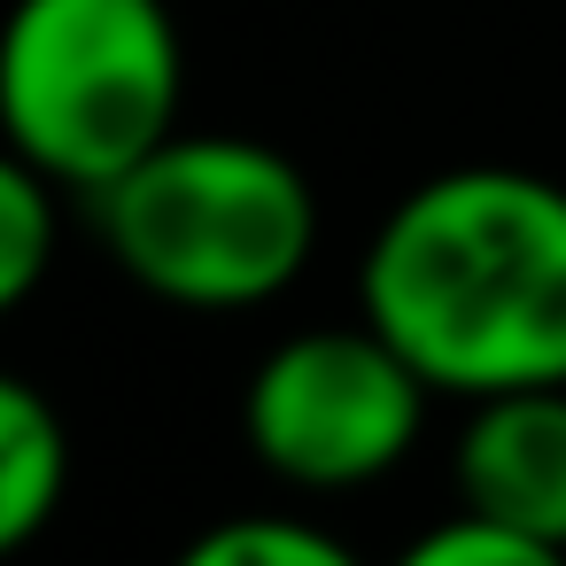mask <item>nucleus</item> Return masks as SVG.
Wrapping results in <instances>:
<instances>
[{
  "label": "nucleus",
  "instance_id": "f257e3e1",
  "mask_svg": "<svg viewBox=\"0 0 566 566\" xmlns=\"http://www.w3.org/2000/svg\"><path fill=\"white\" fill-rule=\"evenodd\" d=\"M357 303L434 396L566 388V187L512 164L419 179L380 218Z\"/></svg>",
  "mask_w": 566,
  "mask_h": 566
},
{
  "label": "nucleus",
  "instance_id": "f03ea898",
  "mask_svg": "<svg viewBox=\"0 0 566 566\" xmlns=\"http://www.w3.org/2000/svg\"><path fill=\"white\" fill-rule=\"evenodd\" d=\"M94 218L125 280L179 311H256L318 249L311 179L249 133H171L94 195Z\"/></svg>",
  "mask_w": 566,
  "mask_h": 566
},
{
  "label": "nucleus",
  "instance_id": "7ed1b4c3",
  "mask_svg": "<svg viewBox=\"0 0 566 566\" xmlns=\"http://www.w3.org/2000/svg\"><path fill=\"white\" fill-rule=\"evenodd\" d=\"M187 48L164 0H17L0 17V140L102 195L179 133Z\"/></svg>",
  "mask_w": 566,
  "mask_h": 566
},
{
  "label": "nucleus",
  "instance_id": "20e7f679",
  "mask_svg": "<svg viewBox=\"0 0 566 566\" xmlns=\"http://www.w3.org/2000/svg\"><path fill=\"white\" fill-rule=\"evenodd\" d=\"M419 365L365 318V326H311L264 349L241 396V427L264 473L295 489H365L396 473L427 427Z\"/></svg>",
  "mask_w": 566,
  "mask_h": 566
},
{
  "label": "nucleus",
  "instance_id": "39448f33",
  "mask_svg": "<svg viewBox=\"0 0 566 566\" xmlns=\"http://www.w3.org/2000/svg\"><path fill=\"white\" fill-rule=\"evenodd\" d=\"M458 504L520 535L566 543V388L481 396L450 450Z\"/></svg>",
  "mask_w": 566,
  "mask_h": 566
},
{
  "label": "nucleus",
  "instance_id": "423d86ee",
  "mask_svg": "<svg viewBox=\"0 0 566 566\" xmlns=\"http://www.w3.org/2000/svg\"><path fill=\"white\" fill-rule=\"evenodd\" d=\"M63 489H71V434L55 403L32 380L0 373V558H17L63 512Z\"/></svg>",
  "mask_w": 566,
  "mask_h": 566
},
{
  "label": "nucleus",
  "instance_id": "0eeeda50",
  "mask_svg": "<svg viewBox=\"0 0 566 566\" xmlns=\"http://www.w3.org/2000/svg\"><path fill=\"white\" fill-rule=\"evenodd\" d=\"M55 264V179L0 140V318Z\"/></svg>",
  "mask_w": 566,
  "mask_h": 566
},
{
  "label": "nucleus",
  "instance_id": "6e6552de",
  "mask_svg": "<svg viewBox=\"0 0 566 566\" xmlns=\"http://www.w3.org/2000/svg\"><path fill=\"white\" fill-rule=\"evenodd\" d=\"M171 566H365L342 535L311 527V520H272V512H249V520H218L202 527Z\"/></svg>",
  "mask_w": 566,
  "mask_h": 566
},
{
  "label": "nucleus",
  "instance_id": "1a4fd4ad",
  "mask_svg": "<svg viewBox=\"0 0 566 566\" xmlns=\"http://www.w3.org/2000/svg\"><path fill=\"white\" fill-rule=\"evenodd\" d=\"M388 566H566V543H543V535H520L504 520H481L458 504V520L411 535Z\"/></svg>",
  "mask_w": 566,
  "mask_h": 566
}]
</instances>
